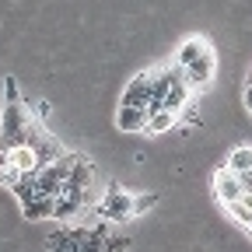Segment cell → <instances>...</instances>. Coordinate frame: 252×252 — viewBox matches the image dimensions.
<instances>
[{
	"label": "cell",
	"instance_id": "cell-13",
	"mask_svg": "<svg viewBox=\"0 0 252 252\" xmlns=\"http://www.w3.org/2000/svg\"><path fill=\"white\" fill-rule=\"evenodd\" d=\"M249 84H252V74H249Z\"/></svg>",
	"mask_w": 252,
	"mask_h": 252
},
{
	"label": "cell",
	"instance_id": "cell-2",
	"mask_svg": "<svg viewBox=\"0 0 252 252\" xmlns=\"http://www.w3.org/2000/svg\"><path fill=\"white\" fill-rule=\"evenodd\" d=\"M175 67L186 74V81L193 84V91H203L210 81H214V67H217V60H214V46L203 39V35H189L179 53H175Z\"/></svg>",
	"mask_w": 252,
	"mask_h": 252
},
{
	"label": "cell",
	"instance_id": "cell-7",
	"mask_svg": "<svg viewBox=\"0 0 252 252\" xmlns=\"http://www.w3.org/2000/svg\"><path fill=\"white\" fill-rule=\"evenodd\" d=\"M179 119H182V112H175V109H147V126H144V133L161 137V133L172 130Z\"/></svg>",
	"mask_w": 252,
	"mask_h": 252
},
{
	"label": "cell",
	"instance_id": "cell-11",
	"mask_svg": "<svg viewBox=\"0 0 252 252\" xmlns=\"http://www.w3.org/2000/svg\"><path fill=\"white\" fill-rule=\"evenodd\" d=\"M158 203V196L154 193H144V196H133V214H147L151 207Z\"/></svg>",
	"mask_w": 252,
	"mask_h": 252
},
{
	"label": "cell",
	"instance_id": "cell-6",
	"mask_svg": "<svg viewBox=\"0 0 252 252\" xmlns=\"http://www.w3.org/2000/svg\"><path fill=\"white\" fill-rule=\"evenodd\" d=\"M214 196H217V203H235V200H242L245 196V186H242V179L224 165L217 175H214Z\"/></svg>",
	"mask_w": 252,
	"mask_h": 252
},
{
	"label": "cell",
	"instance_id": "cell-1",
	"mask_svg": "<svg viewBox=\"0 0 252 252\" xmlns=\"http://www.w3.org/2000/svg\"><path fill=\"white\" fill-rule=\"evenodd\" d=\"M7 102H4V116H0V154H11L18 147L28 144V130H32V109H25V102L18 98V84L7 77L4 84Z\"/></svg>",
	"mask_w": 252,
	"mask_h": 252
},
{
	"label": "cell",
	"instance_id": "cell-8",
	"mask_svg": "<svg viewBox=\"0 0 252 252\" xmlns=\"http://www.w3.org/2000/svg\"><path fill=\"white\" fill-rule=\"evenodd\" d=\"M46 249H49V252H84L81 242L74 238V228H67V224L46 235Z\"/></svg>",
	"mask_w": 252,
	"mask_h": 252
},
{
	"label": "cell",
	"instance_id": "cell-12",
	"mask_svg": "<svg viewBox=\"0 0 252 252\" xmlns=\"http://www.w3.org/2000/svg\"><path fill=\"white\" fill-rule=\"evenodd\" d=\"M242 98H245V112L252 116V84H245V94H242Z\"/></svg>",
	"mask_w": 252,
	"mask_h": 252
},
{
	"label": "cell",
	"instance_id": "cell-10",
	"mask_svg": "<svg viewBox=\"0 0 252 252\" xmlns=\"http://www.w3.org/2000/svg\"><path fill=\"white\" fill-rule=\"evenodd\" d=\"M228 168H231L235 175L252 172V147H235V151L228 154Z\"/></svg>",
	"mask_w": 252,
	"mask_h": 252
},
{
	"label": "cell",
	"instance_id": "cell-4",
	"mask_svg": "<svg viewBox=\"0 0 252 252\" xmlns=\"http://www.w3.org/2000/svg\"><path fill=\"white\" fill-rule=\"evenodd\" d=\"M98 217L109 220V224H123V220L137 217V214H133V196L123 193L119 186H109L105 196H102V203H98Z\"/></svg>",
	"mask_w": 252,
	"mask_h": 252
},
{
	"label": "cell",
	"instance_id": "cell-5",
	"mask_svg": "<svg viewBox=\"0 0 252 252\" xmlns=\"http://www.w3.org/2000/svg\"><path fill=\"white\" fill-rule=\"evenodd\" d=\"M154 74L158 70L133 74L130 84L123 88V105H130V109H151V102H154Z\"/></svg>",
	"mask_w": 252,
	"mask_h": 252
},
{
	"label": "cell",
	"instance_id": "cell-9",
	"mask_svg": "<svg viewBox=\"0 0 252 252\" xmlns=\"http://www.w3.org/2000/svg\"><path fill=\"white\" fill-rule=\"evenodd\" d=\"M116 126H119L123 133H137V130H144V126H147V109L119 105V112H116Z\"/></svg>",
	"mask_w": 252,
	"mask_h": 252
},
{
	"label": "cell",
	"instance_id": "cell-3",
	"mask_svg": "<svg viewBox=\"0 0 252 252\" xmlns=\"http://www.w3.org/2000/svg\"><path fill=\"white\" fill-rule=\"evenodd\" d=\"M189 102H193V84L186 81V74L179 67H165V70L154 74V102H151V109L182 112Z\"/></svg>",
	"mask_w": 252,
	"mask_h": 252
}]
</instances>
